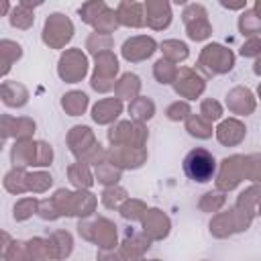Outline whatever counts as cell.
<instances>
[{"label":"cell","mask_w":261,"mask_h":261,"mask_svg":"<svg viewBox=\"0 0 261 261\" xmlns=\"http://www.w3.org/2000/svg\"><path fill=\"white\" fill-rule=\"evenodd\" d=\"M216 171H218V161L206 149L196 147V149L188 151V155L184 157V173L188 175V179H192L196 184H206V181L214 179Z\"/></svg>","instance_id":"1"}]
</instances>
